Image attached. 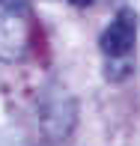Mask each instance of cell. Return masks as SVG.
<instances>
[{"label":"cell","mask_w":140,"mask_h":146,"mask_svg":"<svg viewBox=\"0 0 140 146\" xmlns=\"http://www.w3.org/2000/svg\"><path fill=\"white\" fill-rule=\"evenodd\" d=\"M30 48V0H0V63H18Z\"/></svg>","instance_id":"obj_2"},{"label":"cell","mask_w":140,"mask_h":146,"mask_svg":"<svg viewBox=\"0 0 140 146\" xmlns=\"http://www.w3.org/2000/svg\"><path fill=\"white\" fill-rule=\"evenodd\" d=\"M72 6H90V3H96V0H69Z\"/></svg>","instance_id":"obj_4"},{"label":"cell","mask_w":140,"mask_h":146,"mask_svg":"<svg viewBox=\"0 0 140 146\" xmlns=\"http://www.w3.org/2000/svg\"><path fill=\"white\" fill-rule=\"evenodd\" d=\"M134 42H137V12L134 9H119L116 18L102 30L98 48L110 60H125L134 51Z\"/></svg>","instance_id":"obj_3"},{"label":"cell","mask_w":140,"mask_h":146,"mask_svg":"<svg viewBox=\"0 0 140 146\" xmlns=\"http://www.w3.org/2000/svg\"><path fill=\"white\" fill-rule=\"evenodd\" d=\"M78 122V102L63 84H48L39 96V128L48 140H66Z\"/></svg>","instance_id":"obj_1"}]
</instances>
